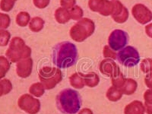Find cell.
<instances>
[{"label":"cell","mask_w":152,"mask_h":114,"mask_svg":"<svg viewBox=\"0 0 152 114\" xmlns=\"http://www.w3.org/2000/svg\"><path fill=\"white\" fill-rule=\"evenodd\" d=\"M78 57L77 47L70 42L57 43L53 49V62L59 69H66L74 66Z\"/></svg>","instance_id":"cell-1"},{"label":"cell","mask_w":152,"mask_h":114,"mask_svg":"<svg viewBox=\"0 0 152 114\" xmlns=\"http://www.w3.org/2000/svg\"><path fill=\"white\" fill-rule=\"evenodd\" d=\"M81 98L76 91L66 88L59 92L56 97L57 108L65 114H75L79 111Z\"/></svg>","instance_id":"cell-2"},{"label":"cell","mask_w":152,"mask_h":114,"mask_svg":"<svg viewBox=\"0 0 152 114\" xmlns=\"http://www.w3.org/2000/svg\"><path fill=\"white\" fill-rule=\"evenodd\" d=\"M31 54V48L25 45V43L21 37H16L11 40L10 45L5 55L11 62H16L29 58Z\"/></svg>","instance_id":"cell-3"},{"label":"cell","mask_w":152,"mask_h":114,"mask_svg":"<svg viewBox=\"0 0 152 114\" xmlns=\"http://www.w3.org/2000/svg\"><path fill=\"white\" fill-rule=\"evenodd\" d=\"M95 24L89 18H81L70 30V37L76 42H82L94 32Z\"/></svg>","instance_id":"cell-4"},{"label":"cell","mask_w":152,"mask_h":114,"mask_svg":"<svg viewBox=\"0 0 152 114\" xmlns=\"http://www.w3.org/2000/svg\"><path fill=\"white\" fill-rule=\"evenodd\" d=\"M39 78L42 85L47 90H50L56 87L62 80V74L60 69L45 66L40 69Z\"/></svg>","instance_id":"cell-5"},{"label":"cell","mask_w":152,"mask_h":114,"mask_svg":"<svg viewBox=\"0 0 152 114\" xmlns=\"http://www.w3.org/2000/svg\"><path fill=\"white\" fill-rule=\"evenodd\" d=\"M116 59L119 63L126 67H133L140 61V56L135 47L128 46L122 49L117 54Z\"/></svg>","instance_id":"cell-6"},{"label":"cell","mask_w":152,"mask_h":114,"mask_svg":"<svg viewBox=\"0 0 152 114\" xmlns=\"http://www.w3.org/2000/svg\"><path fill=\"white\" fill-rule=\"evenodd\" d=\"M129 40V37L126 31L119 29L114 30L108 38V46L113 51H119L127 45Z\"/></svg>","instance_id":"cell-7"},{"label":"cell","mask_w":152,"mask_h":114,"mask_svg":"<svg viewBox=\"0 0 152 114\" xmlns=\"http://www.w3.org/2000/svg\"><path fill=\"white\" fill-rule=\"evenodd\" d=\"M88 6L93 12H98L104 16L111 15L113 12L114 1L108 0H89Z\"/></svg>","instance_id":"cell-8"},{"label":"cell","mask_w":152,"mask_h":114,"mask_svg":"<svg viewBox=\"0 0 152 114\" xmlns=\"http://www.w3.org/2000/svg\"><path fill=\"white\" fill-rule=\"evenodd\" d=\"M18 107L22 110L29 114H36L40 109V103L39 100L33 97L30 94L22 95L18 100Z\"/></svg>","instance_id":"cell-9"},{"label":"cell","mask_w":152,"mask_h":114,"mask_svg":"<svg viewBox=\"0 0 152 114\" xmlns=\"http://www.w3.org/2000/svg\"><path fill=\"white\" fill-rule=\"evenodd\" d=\"M132 14L134 18L142 24H145L152 20V12L145 5L136 4L132 9Z\"/></svg>","instance_id":"cell-10"},{"label":"cell","mask_w":152,"mask_h":114,"mask_svg":"<svg viewBox=\"0 0 152 114\" xmlns=\"http://www.w3.org/2000/svg\"><path fill=\"white\" fill-rule=\"evenodd\" d=\"M100 71L102 74L110 77L111 78L121 72L119 66L112 59H105L100 62Z\"/></svg>","instance_id":"cell-11"},{"label":"cell","mask_w":152,"mask_h":114,"mask_svg":"<svg viewBox=\"0 0 152 114\" xmlns=\"http://www.w3.org/2000/svg\"><path fill=\"white\" fill-rule=\"evenodd\" d=\"M112 15L113 19L116 22L122 24L127 21L129 18V12L124 5L118 0L114 1V9Z\"/></svg>","instance_id":"cell-12"},{"label":"cell","mask_w":152,"mask_h":114,"mask_svg":"<svg viewBox=\"0 0 152 114\" xmlns=\"http://www.w3.org/2000/svg\"><path fill=\"white\" fill-rule=\"evenodd\" d=\"M33 68V60L31 57L19 61L17 63V74L21 78H27L31 75Z\"/></svg>","instance_id":"cell-13"},{"label":"cell","mask_w":152,"mask_h":114,"mask_svg":"<svg viewBox=\"0 0 152 114\" xmlns=\"http://www.w3.org/2000/svg\"><path fill=\"white\" fill-rule=\"evenodd\" d=\"M145 107L141 101L135 100L125 107V114H145Z\"/></svg>","instance_id":"cell-14"},{"label":"cell","mask_w":152,"mask_h":114,"mask_svg":"<svg viewBox=\"0 0 152 114\" xmlns=\"http://www.w3.org/2000/svg\"><path fill=\"white\" fill-rule=\"evenodd\" d=\"M55 18L56 21L59 24H66L71 18L69 9L65 8H59L55 12Z\"/></svg>","instance_id":"cell-15"},{"label":"cell","mask_w":152,"mask_h":114,"mask_svg":"<svg viewBox=\"0 0 152 114\" xmlns=\"http://www.w3.org/2000/svg\"><path fill=\"white\" fill-rule=\"evenodd\" d=\"M137 87H138V84L135 80L132 79V78H126L124 85L120 88V90H121L123 94L131 95L135 93Z\"/></svg>","instance_id":"cell-16"},{"label":"cell","mask_w":152,"mask_h":114,"mask_svg":"<svg viewBox=\"0 0 152 114\" xmlns=\"http://www.w3.org/2000/svg\"><path fill=\"white\" fill-rule=\"evenodd\" d=\"M70 84L75 88H78V89H81L83 88L85 85V79H84V75L81 73L76 72L75 74L72 75L69 78Z\"/></svg>","instance_id":"cell-17"},{"label":"cell","mask_w":152,"mask_h":114,"mask_svg":"<svg viewBox=\"0 0 152 114\" xmlns=\"http://www.w3.org/2000/svg\"><path fill=\"white\" fill-rule=\"evenodd\" d=\"M84 79H85V85L90 88L96 87L100 81L98 75L95 72H90L87 75H84Z\"/></svg>","instance_id":"cell-18"},{"label":"cell","mask_w":152,"mask_h":114,"mask_svg":"<svg viewBox=\"0 0 152 114\" xmlns=\"http://www.w3.org/2000/svg\"><path fill=\"white\" fill-rule=\"evenodd\" d=\"M44 25V21L40 17H34L31 19L29 24V28L33 32H39Z\"/></svg>","instance_id":"cell-19"},{"label":"cell","mask_w":152,"mask_h":114,"mask_svg":"<svg viewBox=\"0 0 152 114\" xmlns=\"http://www.w3.org/2000/svg\"><path fill=\"white\" fill-rule=\"evenodd\" d=\"M123 96L121 90L115 87H110L107 92V97L110 101H117L120 100Z\"/></svg>","instance_id":"cell-20"},{"label":"cell","mask_w":152,"mask_h":114,"mask_svg":"<svg viewBox=\"0 0 152 114\" xmlns=\"http://www.w3.org/2000/svg\"><path fill=\"white\" fill-rule=\"evenodd\" d=\"M44 91H45V88L42 85V83L33 84L30 87L29 89L30 94L37 97H42L43 94H44Z\"/></svg>","instance_id":"cell-21"},{"label":"cell","mask_w":152,"mask_h":114,"mask_svg":"<svg viewBox=\"0 0 152 114\" xmlns=\"http://www.w3.org/2000/svg\"><path fill=\"white\" fill-rule=\"evenodd\" d=\"M31 21V17L28 12H21L16 17V23L20 27H25Z\"/></svg>","instance_id":"cell-22"},{"label":"cell","mask_w":152,"mask_h":114,"mask_svg":"<svg viewBox=\"0 0 152 114\" xmlns=\"http://www.w3.org/2000/svg\"><path fill=\"white\" fill-rule=\"evenodd\" d=\"M10 69V63L4 56H0V79L2 78Z\"/></svg>","instance_id":"cell-23"},{"label":"cell","mask_w":152,"mask_h":114,"mask_svg":"<svg viewBox=\"0 0 152 114\" xmlns=\"http://www.w3.org/2000/svg\"><path fill=\"white\" fill-rule=\"evenodd\" d=\"M12 85L11 81L8 79L0 81V97L2 95L7 94L12 91Z\"/></svg>","instance_id":"cell-24"},{"label":"cell","mask_w":152,"mask_h":114,"mask_svg":"<svg viewBox=\"0 0 152 114\" xmlns=\"http://www.w3.org/2000/svg\"><path fill=\"white\" fill-rule=\"evenodd\" d=\"M69 12H70L71 18L75 20V21H79V20H81L84 14L83 10L78 5H75L74 7L72 8L71 9H69Z\"/></svg>","instance_id":"cell-25"},{"label":"cell","mask_w":152,"mask_h":114,"mask_svg":"<svg viewBox=\"0 0 152 114\" xmlns=\"http://www.w3.org/2000/svg\"><path fill=\"white\" fill-rule=\"evenodd\" d=\"M111 79H112L113 86L120 89V88L124 85L126 78H125V77L123 76V75L122 74V72H120L119 74H118L117 75H116L115 77L111 78Z\"/></svg>","instance_id":"cell-26"},{"label":"cell","mask_w":152,"mask_h":114,"mask_svg":"<svg viewBox=\"0 0 152 114\" xmlns=\"http://www.w3.org/2000/svg\"><path fill=\"white\" fill-rule=\"evenodd\" d=\"M140 69L144 73L148 74L152 72V59L150 58L143 59L140 65Z\"/></svg>","instance_id":"cell-27"},{"label":"cell","mask_w":152,"mask_h":114,"mask_svg":"<svg viewBox=\"0 0 152 114\" xmlns=\"http://www.w3.org/2000/svg\"><path fill=\"white\" fill-rule=\"evenodd\" d=\"M16 1L17 0H1L0 9L4 12H9L14 7Z\"/></svg>","instance_id":"cell-28"},{"label":"cell","mask_w":152,"mask_h":114,"mask_svg":"<svg viewBox=\"0 0 152 114\" xmlns=\"http://www.w3.org/2000/svg\"><path fill=\"white\" fill-rule=\"evenodd\" d=\"M10 33L9 31H5V30H1L0 31V46L1 47H5L8 44L10 39Z\"/></svg>","instance_id":"cell-29"},{"label":"cell","mask_w":152,"mask_h":114,"mask_svg":"<svg viewBox=\"0 0 152 114\" xmlns=\"http://www.w3.org/2000/svg\"><path fill=\"white\" fill-rule=\"evenodd\" d=\"M104 56L106 57L107 59H116L117 57V54L115 53V51L112 50L109 46H105L104 48Z\"/></svg>","instance_id":"cell-30"},{"label":"cell","mask_w":152,"mask_h":114,"mask_svg":"<svg viewBox=\"0 0 152 114\" xmlns=\"http://www.w3.org/2000/svg\"><path fill=\"white\" fill-rule=\"evenodd\" d=\"M10 17L8 15L0 14V28H7L10 24Z\"/></svg>","instance_id":"cell-31"},{"label":"cell","mask_w":152,"mask_h":114,"mask_svg":"<svg viewBox=\"0 0 152 114\" xmlns=\"http://www.w3.org/2000/svg\"><path fill=\"white\" fill-rule=\"evenodd\" d=\"M76 0H60V5L62 8L71 9L75 5Z\"/></svg>","instance_id":"cell-32"},{"label":"cell","mask_w":152,"mask_h":114,"mask_svg":"<svg viewBox=\"0 0 152 114\" xmlns=\"http://www.w3.org/2000/svg\"><path fill=\"white\" fill-rule=\"evenodd\" d=\"M50 0H33L34 4L38 9H44L48 6Z\"/></svg>","instance_id":"cell-33"},{"label":"cell","mask_w":152,"mask_h":114,"mask_svg":"<svg viewBox=\"0 0 152 114\" xmlns=\"http://www.w3.org/2000/svg\"><path fill=\"white\" fill-rule=\"evenodd\" d=\"M144 99L147 104H152V89H148L144 94Z\"/></svg>","instance_id":"cell-34"},{"label":"cell","mask_w":152,"mask_h":114,"mask_svg":"<svg viewBox=\"0 0 152 114\" xmlns=\"http://www.w3.org/2000/svg\"><path fill=\"white\" fill-rule=\"evenodd\" d=\"M145 83L149 89H152V72L148 73L147 75L145 76Z\"/></svg>","instance_id":"cell-35"},{"label":"cell","mask_w":152,"mask_h":114,"mask_svg":"<svg viewBox=\"0 0 152 114\" xmlns=\"http://www.w3.org/2000/svg\"><path fill=\"white\" fill-rule=\"evenodd\" d=\"M145 32L149 37L152 38V23L145 27Z\"/></svg>","instance_id":"cell-36"},{"label":"cell","mask_w":152,"mask_h":114,"mask_svg":"<svg viewBox=\"0 0 152 114\" xmlns=\"http://www.w3.org/2000/svg\"><path fill=\"white\" fill-rule=\"evenodd\" d=\"M145 112L148 114H152V104H145Z\"/></svg>","instance_id":"cell-37"},{"label":"cell","mask_w":152,"mask_h":114,"mask_svg":"<svg viewBox=\"0 0 152 114\" xmlns=\"http://www.w3.org/2000/svg\"><path fill=\"white\" fill-rule=\"evenodd\" d=\"M78 114H93V113H92V111L90 109H87V108H85V109L81 110Z\"/></svg>","instance_id":"cell-38"}]
</instances>
